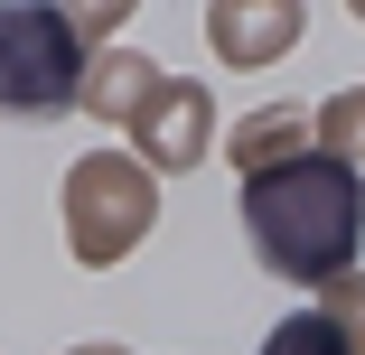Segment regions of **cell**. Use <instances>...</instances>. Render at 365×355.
<instances>
[{
  "label": "cell",
  "mask_w": 365,
  "mask_h": 355,
  "mask_svg": "<svg viewBox=\"0 0 365 355\" xmlns=\"http://www.w3.org/2000/svg\"><path fill=\"white\" fill-rule=\"evenodd\" d=\"M244 234H253L272 280L328 290L337 271H356V234H365L356 159H262V169H244Z\"/></svg>",
  "instance_id": "cell-1"
},
{
  "label": "cell",
  "mask_w": 365,
  "mask_h": 355,
  "mask_svg": "<svg viewBox=\"0 0 365 355\" xmlns=\"http://www.w3.org/2000/svg\"><path fill=\"white\" fill-rule=\"evenodd\" d=\"M85 94V28L56 0H0V122H56Z\"/></svg>",
  "instance_id": "cell-2"
},
{
  "label": "cell",
  "mask_w": 365,
  "mask_h": 355,
  "mask_svg": "<svg viewBox=\"0 0 365 355\" xmlns=\"http://www.w3.org/2000/svg\"><path fill=\"white\" fill-rule=\"evenodd\" d=\"M160 216V187H150V159H76L66 178V234H76V262H122Z\"/></svg>",
  "instance_id": "cell-3"
},
{
  "label": "cell",
  "mask_w": 365,
  "mask_h": 355,
  "mask_svg": "<svg viewBox=\"0 0 365 355\" xmlns=\"http://www.w3.org/2000/svg\"><path fill=\"white\" fill-rule=\"evenodd\" d=\"M206 38H215L225 65H272L290 38H300V0H215Z\"/></svg>",
  "instance_id": "cell-4"
},
{
  "label": "cell",
  "mask_w": 365,
  "mask_h": 355,
  "mask_svg": "<svg viewBox=\"0 0 365 355\" xmlns=\"http://www.w3.org/2000/svg\"><path fill=\"white\" fill-rule=\"evenodd\" d=\"M131 131H140V159L150 169H187L206 150V94L197 85H150L140 112H131Z\"/></svg>",
  "instance_id": "cell-5"
},
{
  "label": "cell",
  "mask_w": 365,
  "mask_h": 355,
  "mask_svg": "<svg viewBox=\"0 0 365 355\" xmlns=\"http://www.w3.org/2000/svg\"><path fill=\"white\" fill-rule=\"evenodd\" d=\"M150 85H160V65L122 47V56H103L94 75H85V94H76V103H85L94 122H131V112H140V94H150Z\"/></svg>",
  "instance_id": "cell-6"
},
{
  "label": "cell",
  "mask_w": 365,
  "mask_h": 355,
  "mask_svg": "<svg viewBox=\"0 0 365 355\" xmlns=\"http://www.w3.org/2000/svg\"><path fill=\"white\" fill-rule=\"evenodd\" d=\"M262 355H346V327H337L328 309H300V318H281V327L262 337Z\"/></svg>",
  "instance_id": "cell-7"
},
{
  "label": "cell",
  "mask_w": 365,
  "mask_h": 355,
  "mask_svg": "<svg viewBox=\"0 0 365 355\" xmlns=\"http://www.w3.org/2000/svg\"><path fill=\"white\" fill-rule=\"evenodd\" d=\"M290 150H300V112H262V122H244V131H235V159H244V169L290 159Z\"/></svg>",
  "instance_id": "cell-8"
},
{
  "label": "cell",
  "mask_w": 365,
  "mask_h": 355,
  "mask_svg": "<svg viewBox=\"0 0 365 355\" xmlns=\"http://www.w3.org/2000/svg\"><path fill=\"white\" fill-rule=\"evenodd\" d=\"M328 318L346 327V355H365V271H337L328 280Z\"/></svg>",
  "instance_id": "cell-9"
},
{
  "label": "cell",
  "mask_w": 365,
  "mask_h": 355,
  "mask_svg": "<svg viewBox=\"0 0 365 355\" xmlns=\"http://www.w3.org/2000/svg\"><path fill=\"white\" fill-rule=\"evenodd\" d=\"M56 10H66V19H76L85 38H113V28L131 19V0H56Z\"/></svg>",
  "instance_id": "cell-10"
},
{
  "label": "cell",
  "mask_w": 365,
  "mask_h": 355,
  "mask_svg": "<svg viewBox=\"0 0 365 355\" xmlns=\"http://www.w3.org/2000/svg\"><path fill=\"white\" fill-rule=\"evenodd\" d=\"M76 355H113V346H76Z\"/></svg>",
  "instance_id": "cell-11"
},
{
  "label": "cell",
  "mask_w": 365,
  "mask_h": 355,
  "mask_svg": "<svg viewBox=\"0 0 365 355\" xmlns=\"http://www.w3.org/2000/svg\"><path fill=\"white\" fill-rule=\"evenodd\" d=\"M356 19H365V0H356Z\"/></svg>",
  "instance_id": "cell-12"
}]
</instances>
